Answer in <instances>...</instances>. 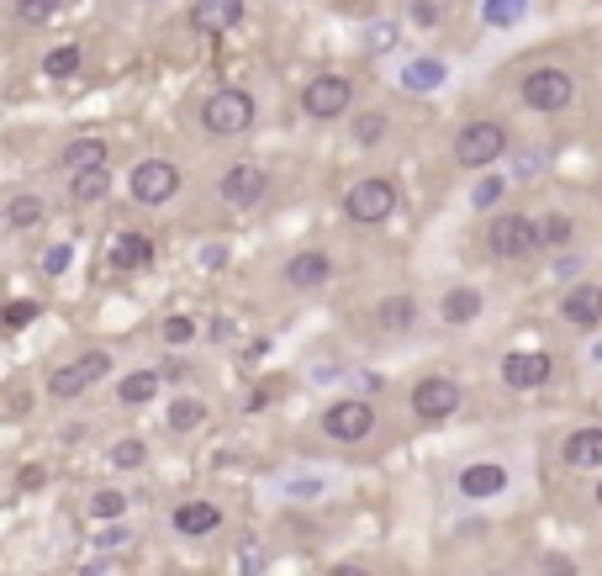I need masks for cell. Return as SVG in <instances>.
<instances>
[{
    "mask_svg": "<svg viewBox=\"0 0 602 576\" xmlns=\"http://www.w3.org/2000/svg\"><path fill=\"white\" fill-rule=\"evenodd\" d=\"M80 64H85V53L74 43H59V48L43 53V74H48V80H69V74H80Z\"/></svg>",
    "mask_w": 602,
    "mask_h": 576,
    "instance_id": "cell-27",
    "label": "cell"
},
{
    "mask_svg": "<svg viewBox=\"0 0 602 576\" xmlns=\"http://www.w3.org/2000/svg\"><path fill=\"white\" fill-rule=\"evenodd\" d=\"M354 101V85L344 74H317V80L301 90V111H307L312 122H338Z\"/></svg>",
    "mask_w": 602,
    "mask_h": 576,
    "instance_id": "cell-8",
    "label": "cell"
},
{
    "mask_svg": "<svg viewBox=\"0 0 602 576\" xmlns=\"http://www.w3.org/2000/svg\"><path fill=\"white\" fill-rule=\"evenodd\" d=\"M143 460H148V450H143L138 439H122L117 450H111V466H122V471H133V466H143Z\"/></svg>",
    "mask_w": 602,
    "mask_h": 576,
    "instance_id": "cell-32",
    "label": "cell"
},
{
    "mask_svg": "<svg viewBox=\"0 0 602 576\" xmlns=\"http://www.w3.org/2000/svg\"><path fill=\"white\" fill-rule=\"evenodd\" d=\"M333 281V259L323 249H307V254H291L286 259V286L291 291H317Z\"/></svg>",
    "mask_w": 602,
    "mask_h": 576,
    "instance_id": "cell-14",
    "label": "cell"
},
{
    "mask_svg": "<svg viewBox=\"0 0 602 576\" xmlns=\"http://www.w3.org/2000/svg\"><path fill=\"white\" fill-rule=\"evenodd\" d=\"M576 270H581V265H576V259H560V265H555L550 275H560V281H571V275H576Z\"/></svg>",
    "mask_w": 602,
    "mask_h": 576,
    "instance_id": "cell-42",
    "label": "cell"
},
{
    "mask_svg": "<svg viewBox=\"0 0 602 576\" xmlns=\"http://www.w3.org/2000/svg\"><path fill=\"white\" fill-rule=\"evenodd\" d=\"M370 429H375V407L365 397H338L323 413V434L338 444H360V439H370Z\"/></svg>",
    "mask_w": 602,
    "mask_h": 576,
    "instance_id": "cell-9",
    "label": "cell"
},
{
    "mask_svg": "<svg viewBox=\"0 0 602 576\" xmlns=\"http://www.w3.org/2000/svg\"><path fill=\"white\" fill-rule=\"evenodd\" d=\"M576 238V222L566 212H550V217H539V249H566Z\"/></svg>",
    "mask_w": 602,
    "mask_h": 576,
    "instance_id": "cell-28",
    "label": "cell"
},
{
    "mask_svg": "<svg viewBox=\"0 0 602 576\" xmlns=\"http://www.w3.org/2000/svg\"><path fill=\"white\" fill-rule=\"evenodd\" d=\"M169 524H175L185 540H201V534H212L222 524V508L217 503H180L175 513H169Z\"/></svg>",
    "mask_w": 602,
    "mask_h": 576,
    "instance_id": "cell-17",
    "label": "cell"
},
{
    "mask_svg": "<svg viewBox=\"0 0 602 576\" xmlns=\"http://www.w3.org/2000/svg\"><path fill=\"white\" fill-rule=\"evenodd\" d=\"M386 133H391V117H386V111H365V117H354V143H360V148H375Z\"/></svg>",
    "mask_w": 602,
    "mask_h": 576,
    "instance_id": "cell-30",
    "label": "cell"
},
{
    "mask_svg": "<svg viewBox=\"0 0 602 576\" xmlns=\"http://www.w3.org/2000/svg\"><path fill=\"white\" fill-rule=\"evenodd\" d=\"M16 16H22L27 27H43L59 16V0H16Z\"/></svg>",
    "mask_w": 602,
    "mask_h": 576,
    "instance_id": "cell-31",
    "label": "cell"
},
{
    "mask_svg": "<svg viewBox=\"0 0 602 576\" xmlns=\"http://www.w3.org/2000/svg\"><path fill=\"white\" fill-rule=\"evenodd\" d=\"M507 191V180H497V175H486L481 185H476V207H492V201Z\"/></svg>",
    "mask_w": 602,
    "mask_h": 576,
    "instance_id": "cell-38",
    "label": "cell"
},
{
    "mask_svg": "<svg viewBox=\"0 0 602 576\" xmlns=\"http://www.w3.org/2000/svg\"><path fill=\"white\" fill-rule=\"evenodd\" d=\"M64 265H69V249H53V254H48V270H53V275H59Z\"/></svg>",
    "mask_w": 602,
    "mask_h": 576,
    "instance_id": "cell-43",
    "label": "cell"
},
{
    "mask_svg": "<svg viewBox=\"0 0 602 576\" xmlns=\"http://www.w3.org/2000/svg\"><path fill=\"white\" fill-rule=\"evenodd\" d=\"M222 259H228V249H212V244L201 249V265H206V270H212V265H222Z\"/></svg>",
    "mask_w": 602,
    "mask_h": 576,
    "instance_id": "cell-41",
    "label": "cell"
},
{
    "mask_svg": "<svg viewBox=\"0 0 602 576\" xmlns=\"http://www.w3.org/2000/svg\"><path fill=\"white\" fill-rule=\"evenodd\" d=\"M507 127L502 122H465L460 127V138H455V159L465 164V170H486V164H497L502 154H507Z\"/></svg>",
    "mask_w": 602,
    "mask_h": 576,
    "instance_id": "cell-4",
    "label": "cell"
},
{
    "mask_svg": "<svg viewBox=\"0 0 602 576\" xmlns=\"http://www.w3.org/2000/svg\"><path fill=\"white\" fill-rule=\"evenodd\" d=\"M106 370H111V355H106V349H85L80 360H69V365H59V370L48 376V397H53V402H74V397H85L90 386L106 376Z\"/></svg>",
    "mask_w": 602,
    "mask_h": 576,
    "instance_id": "cell-5",
    "label": "cell"
},
{
    "mask_svg": "<svg viewBox=\"0 0 602 576\" xmlns=\"http://www.w3.org/2000/svg\"><path fill=\"white\" fill-rule=\"evenodd\" d=\"M111 191V175L106 170H80V175H69V196L74 201H101Z\"/></svg>",
    "mask_w": 602,
    "mask_h": 576,
    "instance_id": "cell-29",
    "label": "cell"
},
{
    "mask_svg": "<svg viewBox=\"0 0 602 576\" xmlns=\"http://www.w3.org/2000/svg\"><path fill=\"white\" fill-rule=\"evenodd\" d=\"M412 22H418V27H439V6H434V0H412Z\"/></svg>",
    "mask_w": 602,
    "mask_h": 576,
    "instance_id": "cell-39",
    "label": "cell"
},
{
    "mask_svg": "<svg viewBox=\"0 0 602 576\" xmlns=\"http://www.w3.org/2000/svg\"><path fill=\"white\" fill-rule=\"evenodd\" d=\"M159 333H164V344H191V339H196V323L175 312V318H164V328H159Z\"/></svg>",
    "mask_w": 602,
    "mask_h": 576,
    "instance_id": "cell-33",
    "label": "cell"
},
{
    "mask_svg": "<svg viewBox=\"0 0 602 576\" xmlns=\"http://www.w3.org/2000/svg\"><path fill=\"white\" fill-rule=\"evenodd\" d=\"M412 323H418V302H412V296H386V302L375 307V328L381 333H407Z\"/></svg>",
    "mask_w": 602,
    "mask_h": 576,
    "instance_id": "cell-22",
    "label": "cell"
},
{
    "mask_svg": "<svg viewBox=\"0 0 602 576\" xmlns=\"http://www.w3.org/2000/svg\"><path fill=\"white\" fill-rule=\"evenodd\" d=\"M597 360H602V349H597Z\"/></svg>",
    "mask_w": 602,
    "mask_h": 576,
    "instance_id": "cell-46",
    "label": "cell"
},
{
    "mask_svg": "<svg viewBox=\"0 0 602 576\" xmlns=\"http://www.w3.org/2000/svg\"><path fill=\"white\" fill-rule=\"evenodd\" d=\"M497 492H507V466H497V460L460 471V497H497Z\"/></svg>",
    "mask_w": 602,
    "mask_h": 576,
    "instance_id": "cell-16",
    "label": "cell"
},
{
    "mask_svg": "<svg viewBox=\"0 0 602 576\" xmlns=\"http://www.w3.org/2000/svg\"><path fill=\"white\" fill-rule=\"evenodd\" d=\"M544 381H550V355L544 349H513L502 360V386H513V392H534Z\"/></svg>",
    "mask_w": 602,
    "mask_h": 576,
    "instance_id": "cell-12",
    "label": "cell"
},
{
    "mask_svg": "<svg viewBox=\"0 0 602 576\" xmlns=\"http://www.w3.org/2000/svg\"><path fill=\"white\" fill-rule=\"evenodd\" d=\"M85 513L96 518V524H117V518H127V492H117V487H101V492H90Z\"/></svg>",
    "mask_w": 602,
    "mask_h": 576,
    "instance_id": "cell-26",
    "label": "cell"
},
{
    "mask_svg": "<svg viewBox=\"0 0 602 576\" xmlns=\"http://www.w3.org/2000/svg\"><path fill=\"white\" fill-rule=\"evenodd\" d=\"M518 101L529 111H566L576 101V80L566 69H555V64L529 69V74H523V85H518Z\"/></svg>",
    "mask_w": 602,
    "mask_h": 576,
    "instance_id": "cell-3",
    "label": "cell"
},
{
    "mask_svg": "<svg viewBox=\"0 0 602 576\" xmlns=\"http://www.w3.org/2000/svg\"><path fill=\"white\" fill-rule=\"evenodd\" d=\"M597 508H602V481H597Z\"/></svg>",
    "mask_w": 602,
    "mask_h": 576,
    "instance_id": "cell-45",
    "label": "cell"
},
{
    "mask_svg": "<svg viewBox=\"0 0 602 576\" xmlns=\"http://www.w3.org/2000/svg\"><path fill=\"white\" fill-rule=\"evenodd\" d=\"M539 576H581V571H576V561H571V555L550 550V555H544V561H539Z\"/></svg>",
    "mask_w": 602,
    "mask_h": 576,
    "instance_id": "cell-35",
    "label": "cell"
},
{
    "mask_svg": "<svg viewBox=\"0 0 602 576\" xmlns=\"http://www.w3.org/2000/svg\"><path fill=\"white\" fill-rule=\"evenodd\" d=\"M560 318L571 328H597L602 323V286L597 281H576L566 296H560Z\"/></svg>",
    "mask_w": 602,
    "mask_h": 576,
    "instance_id": "cell-13",
    "label": "cell"
},
{
    "mask_svg": "<svg viewBox=\"0 0 602 576\" xmlns=\"http://www.w3.org/2000/svg\"><path fill=\"white\" fill-rule=\"evenodd\" d=\"M191 22L201 32H228L243 22V0H196L191 6Z\"/></svg>",
    "mask_w": 602,
    "mask_h": 576,
    "instance_id": "cell-18",
    "label": "cell"
},
{
    "mask_svg": "<svg viewBox=\"0 0 602 576\" xmlns=\"http://www.w3.org/2000/svg\"><path fill=\"white\" fill-rule=\"evenodd\" d=\"M560 460H566L571 471H597V466H602V429H597V423H592V429L566 434V444H560Z\"/></svg>",
    "mask_w": 602,
    "mask_h": 576,
    "instance_id": "cell-15",
    "label": "cell"
},
{
    "mask_svg": "<svg viewBox=\"0 0 602 576\" xmlns=\"http://www.w3.org/2000/svg\"><path fill=\"white\" fill-rule=\"evenodd\" d=\"M486 249H492L497 259H523L539 249V222L523 217V212H502L486 222Z\"/></svg>",
    "mask_w": 602,
    "mask_h": 576,
    "instance_id": "cell-6",
    "label": "cell"
},
{
    "mask_svg": "<svg viewBox=\"0 0 602 576\" xmlns=\"http://www.w3.org/2000/svg\"><path fill=\"white\" fill-rule=\"evenodd\" d=\"M391 212H397V185L386 175H365L344 191V217L360 222V228H375V222H386Z\"/></svg>",
    "mask_w": 602,
    "mask_h": 576,
    "instance_id": "cell-2",
    "label": "cell"
},
{
    "mask_svg": "<svg viewBox=\"0 0 602 576\" xmlns=\"http://www.w3.org/2000/svg\"><path fill=\"white\" fill-rule=\"evenodd\" d=\"M439 318L449 323V328H465V323H476L481 318V291L476 286H455L439 302Z\"/></svg>",
    "mask_w": 602,
    "mask_h": 576,
    "instance_id": "cell-19",
    "label": "cell"
},
{
    "mask_svg": "<svg viewBox=\"0 0 602 576\" xmlns=\"http://www.w3.org/2000/svg\"><path fill=\"white\" fill-rule=\"evenodd\" d=\"M154 259V244L143 233H117L111 238V270H143Z\"/></svg>",
    "mask_w": 602,
    "mask_h": 576,
    "instance_id": "cell-20",
    "label": "cell"
},
{
    "mask_svg": "<svg viewBox=\"0 0 602 576\" xmlns=\"http://www.w3.org/2000/svg\"><path fill=\"white\" fill-rule=\"evenodd\" d=\"M127 191H133V201H143V207H164V201H175L180 191V170L169 159H143L133 180H127Z\"/></svg>",
    "mask_w": 602,
    "mask_h": 576,
    "instance_id": "cell-10",
    "label": "cell"
},
{
    "mask_svg": "<svg viewBox=\"0 0 602 576\" xmlns=\"http://www.w3.org/2000/svg\"><path fill=\"white\" fill-rule=\"evenodd\" d=\"M439 80H444V69H439V64H412V69H407V85H412V90L439 85Z\"/></svg>",
    "mask_w": 602,
    "mask_h": 576,
    "instance_id": "cell-36",
    "label": "cell"
},
{
    "mask_svg": "<svg viewBox=\"0 0 602 576\" xmlns=\"http://www.w3.org/2000/svg\"><path fill=\"white\" fill-rule=\"evenodd\" d=\"M254 117H259L254 96H249V90H233V85L228 90H212V96L201 101V127H206V133H222V138L249 133Z\"/></svg>",
    "mask_w": 602,
    "mask_h": 576,
    "instance_id": "cell-1",
    "label": "cell"
},
{
    "mask_svg": "<svg viewBox=\"0 0 602 576\" xmlns=\"http://www.w3.org/2000/svg\"><path fill=\"white\" fill-rule=\"evenodd\" d=\"M32 318H37V302H27V296H16V302L6 307V328H11V333H16V328H27Z\"/></svg>",
    "mask_w": 602,
    "mask_h": 576,
    "instance_id": "cell-34",
    "label": "cell"
},
{
    "mask_svg": "<svg viewBox=\"0 0 602 576\" xmlns=\"http://www.w3.org/2000/svg\"><path fill=\"white\" fill-rule=\"evenodd\" d=\"M159 386H164L159 370H133V376L117 381V402H122V407H143V402L159 397Z\"/></svg>",
    "mask_w": 602,
    "mask_h": 576,
    "instance_id": "cell-21",
    "label": "cell"
},
{
    "mask_svg": "<svg viewBox=\"0 0 602 576\" xmlns=\"http://www.w3.org/2000/svg\"><path fill=\"white\" fill-rule=\"evenodd\" d=\"M328 576H370V566H354V561H349V566H333Z\"/></svg>",
    "mask_w": 602,
    "mask_h": 576,
    "instance_id": "cell-44",
    "label": "cell"
},
{
    "mask_svg": "<svg viewBox=\"0 0 602 576\" xmlns=\"http://www.w3.org/2000/svg\"><path fill=\"white\" fill-rule=\"evenodd\" d=\"M43 481H48V471H37V466L22 471V487H27V492H32V487H43Z\"/></svg>",
    "mask_w": 602,
    "mask_h": 576,
    "instance_id": "cell-40",
    "label": "cell"
},
{
    "mask_svg": "<svg viewBox=\"0 0 602 576\" xmlns=\"http://www.w3.org/2000/svg\"><path fill=\"white\" fill-rule=\"evenodd\" d=\"M265 191H270V175L259 170V164H233L228 175H222V185H217V196L228 201V207H259L265 201Z\"/></svg>",
    "mask_w": 602,
    "mask_h": 576,
    "instance_id": "cell-11",
    "label": "cell"
},
{
    "mask_svg": "<svg viewBox=\"0 0 602 576\" xmlns=\"http://www.w3.org/2000/svg\"><path fill=\"white\" fill-rule=\"evenodd\" d=\"M492 16H486V22H497V27H507V22H518V11H523V0H492V6H486Z\"/></svg>",
    "mask_w": 602,
    "mask_h": 576,
    "instance_id": "cell-37",
    "label": "cell"
},
{
    "mask_svg": "<svg viewBox=\"0 0 602 576\" xmlns=\"http://www.w3.org/2000/svg\"><path fill=\"white\" fill-rule=\"evenodd\" d=\"M465 402V386L449 381V376H423L418 386H412V413H418L423 423H444L455 418Z\"/></svg>",
    "mask_w": 602,
    "mask_h": 576,
    "instance_id": "cell-7",
    "label": "cell"
},
{
    "mask_svg": "<svg viewBox=\"0 0 602 576\" xmlns=\"http://www.w3.org/2000/svg\"><path fill=\"white\" fill-rule=\"evenodd\" d=\"M43 217H48V201H43V196H27V191H22V196H11V201H6V228H11V233L37 228Z\"/></svg>",
    "mask_w": 602,
    "mask_h": 576,
    "instance_id": "cell-24",
    "label": "cell"
},
{
    "mask_svg": "<svg viewBox=\"0 0 602 576\" xmlns=\"http://www.w3.org/2000/svg\"><path fill=\"white\" fill-rule=\"evenodd\" d=\"M164 423H169V434H191V429L206 423V402L201 397H175V402H169V413H164Z\"/></svg>",
    "mask_w": 602,
    "mask_h": 576,
    "instance_id": "cell-25",
    "label": "cell"
},
{
    "mask_svg": "<svg viewBox=\"0 0 602 576\" xmlns=\"http://www.w3.org/2000/svg\"><path fill=\"white\" fill-rule=\"evenodd\" d=\"M64 170H69V175L106 170V143H101V138H74V143H64Z\"/></svg>",
    "mask_w": 602,
    "mask_h": 576,
    "instance_id": "cell-23",
    "label": "cell"
}]
</instances>
